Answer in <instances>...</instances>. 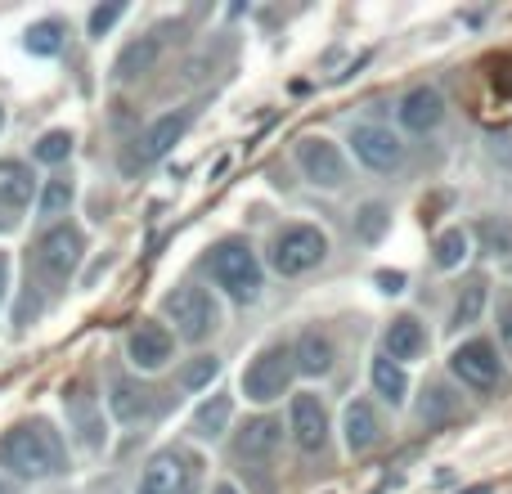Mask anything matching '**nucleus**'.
I'll use <instances>...</instances> for the list:
<instances>
[{
	"mask_svg": "<svg viewBox=\"0 0 512 494\" xmlns=\"http://www.w3.org/2000/svg\"><path fill=\"white\" fill-rule=\"evenodd\" d=\"M63 405H68V418H72V427H77L81 445L99 450V445H104V423H99L95 396H86L81 387H72V391H63Z\"/></svg>",
	"mask_w": 512,
	"mask_h": 494,
	"instance_id": "nucleus-19",
	"label": "nucleus"
},
{
	"mask_svg": "<svg viewBox=\"0 0 512 494\" xmlns=\"http://www.w3.org/2000/svg\"><path fill=\"white\" fill-rule=\"evenodd\" d=\"M490 306V279H468L459 292V301H454V315H450V333H468L472 324H481V315H486Z\"/></svg>",
	"mask_w": 512,
	"mask_h": 494,
	"instance_id": "nucleus-22",
	"label": "nucleus"
},
{
	"mask_svg": "<svg viewBox=\"0 0 512 494\" xmlns=\"http://www.w3.org/2000/svg\"><path fill=\"white\" fill-rule=\"evenodd\" d=\"M396 113H400V126H405L409 135H427L445 122V95L436 86H414L405 99H400Z\"/></svg>",
	"mask_w": 512,
	"mask_h": 494,
	"instance_id": "nucleus-12",
	"label": "nucleus"
},
{
	"mask_svg": "<svg viewBox=\"0 0 512 494\" xmlns=\"http://www.w3.org/2000/svg\"><path fill=\"white\" fill-rule=\"evenodd\" d=\"M351 149H355V158H360L369 171H396L400 162H405V144H400L387 126H373V122L355 126V131H351Z\"/></svg>",
	"mask_w": 512,
	"mask_h": 494,
	"instance_id": "nucleus-10",
	"label": "nucleus"
},
{
	"mask_svg": "<svg viewBox=\"0 0 512 494\" xmlns=\"http://www.w3.org/2000/svg\"><path fill=\"white\" fill-rule=\"evenodd\" d=\"M288 432H292V441H297V450H306V454L324 450V445H328V409H324V400L310 396V391L292 396Z\"/></svg>",
	"mask_w": 512,
	"mask_h": 494,
	"instance_id": "nucleus-9",
	"label": "nucleus"
},
{
	"mask_svg": "<svg viewBox=\"0 0 512 494\" xmlns=\"http://www.w3.org/2000/svg\"><path fill=\"white\" fill-rule=\"evenodd\" d=\"M342 432H346V450L351 454H364L382 441V423H378V414H373L369 400H351V405H346Z\"/></svg>",
	"mask_w": 512,
	"mask_h": 494,
	"instance_id": "nucleus-17",
	"label": "nucleus"
},
{
	"mask_svg": "<svg viewBox=\"0 0 512 494\" xmlns=\"http://www.w3.org/2000/svg\"><path fill=\"white\" fill-rule=\"evenodd\" d=\"M158 54H162V41H158V36H140V41H131L122 54H117L113 77H117V81H135V77H144V72H153Z\"/></svg>",
	"mask_w": 512,
	"mask_h": 494,
	"instance_id": "nucleus-23",
	"label": "nucleus"
},
{
	"mask_svg": "<svg viewBox=\"0 0 512 494\" xmlns=\"http://www.w3.org/2000/svg\"><path fill=\"white\" fill-rule=\"evenodd\" d=\"M153 391L149 387H140V382H131V378H113V396H108V409H113L122 423H135V418H144L153 409Z\"/></svg>",
	"mask_w": 512,
	"mask_h": 494,
	"instance_id": "nucleus-24",
	"label": "nucleus"
},
{
	"mask_svg": "<svg viewBox=\"0 0 512 494\" xmlns=\"http://www.w3.org/2000/svg\"><path fill=\"white\" fill-rule=\"evenodd\" d=\"M27 50L41 54V59H50V54L63 50V27L54 23V18H45V23H36L32 32H27Z\"/></svg>",
	"mask_w": 512,
	"mask_h": 494,
	"instance_id": "nucleus-30",
	"label": "nucleus"
},
{
	"mask_svg": "<svg viewBox=\"0 0 512 494\" xmlns=\"http://www.w3.org/2000/svg\"><path fill=\"white\" fill-rule=\"evenodd\" d=\"M0 494H14V490H9V486H5V481H0Z\"/></svg>",
	"mask_w": 512,
	"mask_h": 494,
	"instance_id": "nucleus-39",
	"label": "nucleus"
},
{
	"mask_svg": "<svg viewBox=\"0 0 512 494\" xmlns=\"http://www.w3.org/2000/svg\"><path fill=\"white\" fill-rule=\"evenodd\" d=\"M378 288H382V292H391V297H396V292L405 288V274H400V270H378Z\"/></svg>",
	"mask_w": 512,
	"mask_h": 494,
	"instance_id": "nucleus-36",
	"label": "nucleus"
},
{
	"mask_svg": "<svg viewBox=\"0 0 512 494\" xmlns=\"http://www.w3.org/2000/svg\"><path fill=\"white\" fill-rule=\"evenodd\" d=\"M32 153H36V162H50V167H54V162H63L72 153V135L68 131H45L41 140H36Z\"/></svg>",
	"mask_w": 512,
	"mask_h": 494,
	"instance_id": "nucleus-32",
	"label": "nucleus"
},
{
	"mask_svg": "<svg viewBox=\"0 0 512 494\" xmlns=\"http://www.w3.org/2000/svg\"><path fill=\"white\" fill-rule=\"evenodd\" d=\"M369 382H373V396H382L387 405H405L409 400V373L400 369L391 355H373L369 360Z\"/></svg>",
	"mask_w": 512,
	"mask_h": 494,
	"instance_id": "nucleus-21",
	"label": "nucleus"
},
{
	"mask_svg": "<svg viewBox=\"0 0 512 494\" xmlns=\"http://www.w3.org/2000/svg\"><path fill=\"white\" fill-rule=\"evenodd\" d=\"M189 122H194V113H189V108L158 117V122H153L149 131H144L140 149H135V162H158V158H167V153L180 144V135L189 131Z\"/></svg>",
	"mask_w": 512,
	"mask_h": 494,
	"instance_id": "nucleus-14",
	"label": "nucleus"
},
{
	"mask_svg": "<svg viewBox=\"0 0 512 494\" xmlns=\"http://www.w3.org/2000/svg\"><path fill=\"white\" fill-rule=\"evenodd\" d=\"M32 198V171L23 162H0V203L23 207Z\"/></svg>",
	"mask_w": 512,
	"mask_h": 494,
	"instance_id": "nucleus-26",
	"label": "nucleus"
},
{
	"mask_svg": "<svg viewBox=\"0 0 512 494\" xmlns=\"http://www.w3.org/2000/svg\"><path fill=\"white\" fill-rule=\"evenodd\" d=\"M5 288H9V256L0 252V301H5Z\"/></svg>",
	"mask_w": 512,
	"mask_h": 494,
	"instance_id": "nucleus-37",
	"label": "nucleus"
},
{
	"mask_svg": "<svg viewBox=\"0 0 512 494\" xmlns=\"http://www.w3.org/2000/svg\"><path fill=\"white\" fill-rule=\"evenodd\" d=\"M328 256V239H324V230L319 225H288V230L274 239L270 247V265L279 274H306V270H315L319 261Z\"/></svg>",
	"mask_w": 512,
	"mask_h": 494,
	"instance_id": "nucleus-7",
	"label": "nucleus"
},
{
	"mask_svg": "<svg viewBox=\"0 0 512 494\" xmlns=\"http://www.w3.org/2000/svg\"><path fill=\"white\" fill-rule=\"evenodd\" d=\"M216 494H239V490H234V486H216Z\"/></svg>",
	"mask_w": 512,
	"mask_h": 494,
	"instance_id": "nucleus-38",
	"label": "nucleus"
},
{
	"mask_svg": "<svg viewBox=\"0 0 512 494\" xmlns=\"http://www.w3.org/2000/svg\"><path fill=\"white\" fill-rule=\"evenodd\" d=\"M0 463L9 472H18V477L50 481L63 472V445L50 432V423H23L0 436Z\"/></svg>",
	"mask_w": 512,
	"mask_h": 494,
	"instance_id": "nucleus-1",
	"label": "nucleus"
},
{
	"mask_svg": "<svg viewBox=\"0 0 512 494\" xmlns=\"http://www.w3.org/2000/svg\"><path fill=\"white\" fill-rule=\"evenodd\" d=\"M81 252H86V239H81L77 225H54L50 234H45L41 243H36V256H41V265L50 274H72L81 265Z\"/></svg>",
	"mask_w": 512,
	"mask_h": 494,
	"instance_id": "nucleus-11",
	"label": "nucleus"
},
{
	"mask_svg": "<svg viewBox=\"0 0 512 494\" xmlns=\"http://www.w3.org/2000/svg\"><path fill=\"white\" fill-rule=\"evenodd\" d=\"M279 441H283V423H274V418H252V423L239 432V445H234V450H239V459L261 463L279 450Z\"/></svg>",
	"mask_w": 512,
	"mask_h": 494,
	"instance_id": "nucleus-20",
	"label": "nucleus"
},
{
	"mask_svg": "<svg viewBox=\"0 0 512 494\" xmlns=\"http://www.w3.org/2000/svg\"><path fill=\"white\" fill-rule=\"evenodd\" d=\"M216 373H221V360H216V355H198L194 364H185V369H180V387L198 391V387H207Z\"/></svg>",
	"mask_w": 512,
	"mask_h": 494,
	"instance_id": "nucleus-31",
	"label": "nucleus"
},
{
	"mask_svg": "<svg viewBox=\"0 0 512 494\" xmlns=\"http://www.w3.org/2000/svg\"><path fill=\"white\" fill-rule=\"evenodd\" d=\"M292 360H297V369L306 373V378H324L328 369H333L337 360V346L328 333H319V328H306V333L297 337V346H292Z\"/></svg>",
	"mask_w": 512,
	"mask_h": 494,
	"instance_id": "nucleus-18",
	"label": "nucleus"
},
{
	"mask_svg": "<svg viewBox=\"0 0 512 494\" xmlns=\"http://www.w3.org/2000/svg\"><path fill=\"white\" fill-rule=\"evenodd\" d=\"M297 167L306 171V180L319 189L346 185V158L333 140H324V135H306V140L297 144Z\"/></svg>",
	"mask_w": 512,
	"mask_h": 494,
	"instance_id": "nucleus-8",
	"label": "nucleus"
},
{
	"mask_svg": "<svg viewBox=\"0 0 512 494\" xmlns=\"http://www.w3.org/2000/svg\"><path fill=\"white\" fill-rule=\"evenodd\" d=\"M450 373L463 382V387L481 391V396L504 387V360H499V351L486 342V337H468L463 346H454Z\"/></svg>",
	"mask_w": 512,
	"mask_h": 494,
	"instance_id": "nucleus-5",
	"label": "nucleus"
},
{
	"mask_svg": "<svg viewBox=\"0 0 512 494\" xmlns=\"http://www.w3.org/2000/svg\"><path fill=\"white\" fill-rule=\"evenodd\" d=\"M126 355H131V364L144 373L162 369V364L171 360V333L162 324H153V319H144V324H135V333L126 337Z\"/></svg>",
	"mask_w": 512,
	"mask_h": 494,
	"instance_id": "nucleus-13",
	"label": "nucleus"
},
{
	"mask_svg": "<svg viewBox=\"0 0 512 494\" xmlns=\"http://www.w3.org/2000/svg\"><path fill=\"white\" fill-rule=\"evenodd\" d=\"M427 351V328L423 319L414 315H396L387 324V333H382V355H391V360H418V355Z\"/></svg>",
	"mask_w": 512,
	"mask_h": 494,
	"instance_id": "nucleus-15",
	"label": "nucleus"
},
{
	"mask_svg": "<svg viewBox=\"0 0 512 494\" xmlns=\"http://www.w3.org/2000/svg\"><path fill=\"white\" fill-rule=\"evenodd\" d=\"M167 319L176 324V333L185 337V342H203V337H212L216 324H221V306L212 301L207 288L185 283V288H176L167 297Z\"/></svg>",
	"mask_w": 512,
	"mask_h": 494,
	"instance_id": "nucleus-4",
	"label": "nucleus"
},
{
	"mask_svg": "<svg viewBox=\"0 0 512 494\" xmlns=\"http://www.w3.org/2000/svg\"><path fill=\"white\" fill-rule=\"evenodd\" d=\"M499 342H504V351H508V360H512V288L499 297Z\"/></svg>",
	"mask_w": 512,
	"mask_h": 494,
	"instance_id": "nucleus-35",
	"label": "nucleus"
},
{
	"mask_svg": "<svg viewBox=\"0 0 512 494\" xmlns=\"http://www.w3.org/2000/svg\"><path fill=\"white\" fill-rule=\"evenodd\" d=\"M292 373H297V360H292V346L274 342L265 346L261 355L243 369V396L256 400V405H270V400H279L283 391H288Z\"/></svg>",
	"mask_w": 512,
	"mask_h": 494,
	"instance_id": "nucleus-3",
	"label": "nucleus"
},
{
	"mask_svg": "<svg viewBox=\"0 0 512 494\" xmlns=\"http://www.w3.org/2000/svg\"><path fill=\"white\" fill-rule=\"evenodd\" d=\"M72 207V185L68 180H50L41 194V216H63Z\"/></svg>",
	"mask_w": 512,
	"mask_h": 494,
	"instance_id": "nucleus-33",
	"label": "nucleus"
},
{
	"mask_svg": "<svg viewBox=\"0 0 512 494\" xmlns=\"http://www.w3.org/2000/svg\"><path fill=\"white\" fill-rule=\"evenodd\" d=\"M122 14H126V5H122V0H113V5H99L95 14H90V36H104L108 27H113Z\"/></svg>",
	"mask_w": 512,
	"mask_h": 494,
	"instance_id": "nucleus-34",
	"label": "nucleus"
},
{
	"mask_svg": "<svg viewBox=\"0 0 512 494\" xmlns=\"http://www.w3.org/2000/svg\"><path fill=\"white\" fill-rule=\"evenodd\" d=\"M463 261H468V234L445 230L441 239H436V265H441V270H459Z\"/></svg>",
	"mask_w": 512,
	"mask_h": 494,
	"instance_id": "nucleus-29",
	"label": "nucleus"
},
{
	"mask_svg": "<svg viewBox=\"0 0 512 494\" xmlns=\"http://www.w3.org/2000/svg\"><path fill=\"white\" fill-rule=\"evenodd\" d=\"M387 225H391V212L382 203H364L360 212H355V234H360L364 243H378L382 234H387Z\"/></svg>",
	"mask_w": 512,
	"mask_h": 494,
	"instance_id": "nucleus-28",
	"label": "nucleus"
},
{
	"mask_svg": "<svg viewBox=\"0 0 512 494\" xmlns=\"http://www.w3.org/2000/svg\"><path fill=\"white\" fill-rule=\"evenodd\" d=\"M230 414H234L230 396H212L207 405H198V414H194V432H198V436H221V432H225V423H230Z\"/></svg>",
	"mask_w": 512,
	"mask_h": 494,
	"instance_id": "nucleus-27",
	"label": "nucleus"
},
{
	"mask_svg": "<svg viewBox=\"0 0 512 494\" xmlns=\"http://www.w3.org/2000/svg\"><path fill=\"white\" fill-rule=\"evenodd\" d=\"M0 126H5V108H0Z\"/></svg>",
	"mask_w": 512,
	"mask_h": 494,
	"instance_id": "nucleus-40",
	"label": "nucleus"
},
{
	"mask_svg": "<svg viewBox=\"0 0 512 494\" xmlns=\"http://www.w3.org/2000/svg\"><path fill=\"white\" fill-rule=\"evenodd\" d=\"M198 454L180 450V445H171V450H158L149 459V468H144L140 477V494H194L198 490Z\"/></svg>",
	"mask_w": 512,
	"mask_h": 494,
	"instance_id": "nucleus-6",
	"label": "nucleus"
},
{
	"mask_svg": "<svg viewBox=\"0 0 512 494\" xmlns=\"http://www.w3.org/2000/svg\"><path fill=\"white\" fill-rule=\"evenodd\" d=\"M212 274L234 301H256L261 297V261L248 243L230 239L221 247H212Z\"/></svg>",
	"mask_w": 512,
	"mask_h": 494,
	"instance_id": "nucleus-2",
	"label": "nucleus"
},
{
	"mask_svg": "<svg viewBox=\"0 0 512 494\" xmlns=\"http://www.w3.org/2000/svg\"><path fill=\"white\" fill-rule=\"evenodd\" d=\"M477 243L490 261H508L512 256V221L508 216H486V221L477 225Z\"/></svg>",
	"mask_w": 512,
	"mask_h": 494,
	"instance_id": "nucleus-25",
	"label": "nucleus"
},
{
	"mask_svg": "<svg viewBox=\"0 0 512 494\" xmlns=\"http://www.w3.org/2000/svg\"><path fill=\"white\" fill-rule=\"evenodd\" d=\"M454 418H463L459 391L445 387L441 378L427 382L423 396H418V423H423V427H445V423H454Z\"/></svg>",
	"mask_w": 512,
	"mask_h": 494,
	"instance_id": "nucleus-16",
	"label": "nucleus"
}]
</instances>
